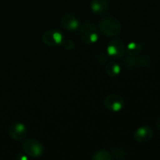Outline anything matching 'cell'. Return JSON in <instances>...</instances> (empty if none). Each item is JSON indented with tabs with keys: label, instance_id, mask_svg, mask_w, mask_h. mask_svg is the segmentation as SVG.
Segmentation results:
<instances>
[{
	"label": "cell",
	"instance_id": "cell-1",
	"mask_svg": "<svg viewBox=\"0 0 160 160\" xmlns=\"http://www.w3.org/2000/svg\"><path fill=\"white\" fill-rule=\"evenodd\" d=\"M121 23L116 17H104L98 23L99 31L107 37H115L121 31Z\"/></svg>",
	"mask_w": 160,
	"mask_h": 160
},
{
	"label": "cell",
	"instance_id": "cell-2",
	"mask_svg": "<svg viewBox=\"0 0 160 160\" xmlns=\"http://www.w3.org/2000/svg\"><path fill=\"white\" fill-rule=\"evenodd\" d=\"M123 63L127 68L138 70V69L148 68L151 67L152 59L150 56L145 55H134V56H126L123 58Z\"/></svg>",
	"mask_w": 160,
	"mask_h": 160
},
{
	"label": "cell",
	"instance_id": "cell-3",
	"mask_svg": "<svg viewBox=\"0 0 160 160\" xmlns=\"http://www.w3.org/2000/svg\"><path fill=\"white\" fill-rule=\"evenodd\" d=\"M80 38L88 45L95 43L98 40V28L92 23H84L79 27Z\"/></svg>",
	"mask_w": 160,
	"mask_h": 160
},
{
	"label": "cell",
	"instance_id": "cell-4",
	"mask_svg": "<svg viewBox=\"0 0 160 160\" xmlns=\"http://www.w3.org/2000/svg\"><path fill=\"white\" fill-rule=\"evenodd\" d=\"M22 149L30 157L38 158L44 153V147L40 142L34 138H28L22 143Z\"/></svg>",
	"mask_w": 160,
	"mask_h": 160
},
{
	"label": "cell",
	"instance_id": "cell-5",
	"mask_svg": "<svg viewBox=\"0 0 160 160\" xmlns=\"http://www.w3.org/2000/svg\"><path fill=\"white\" fill-rule=\"evenodd\" d=\"M42 42L50 47H56L62 44L63 37L62 33L57 30H48L43 34L42 37Z\"/></svg>",
	"mask_w": 160,
	"mask_h": 160
},
{
	"label": "cell",
	"instance_id": "cell-6",
	"mask_svg": "<svg viewBox=\"0 0 160 160\" xmlns=\"http://www.w3.org/2000/svg\"><path fill=\"white\" fill-rule=\"evenodd\" d=\"M104 106L111 112H120L124 106V99L117 94H111L105 98Z\"/></svg>",
	"mask_w": 160,
	"mask_h": 160
},
{
	"label": "cell",
	"instance_id": "cell-7",
	"mask_svg": "<svg viewBox=\"0 0 160 160\" xmlns=\"http://www.w3.org/2000/svg\"><path fill=\"white\" fill-rule=\"evenodd\" d=\"M107 54L114 59H122L125 53V46L120 40H112L107 45Z\"/></svg>",
	"mask_w": 160,
	"mask_h": 160
},
{
	"label": "cell",
	"instance_id": "cell-8",
	"mask_svg": "<svg viewBox=\"0 0 160 160\" xmlns=\"http://www.w3.org/2000/svg\"><path fill=\"white\" fill-rule=\"evenodd\" d=\"M28 134L27 127L20 122L12 123L9 128V137L14 141H22L25 138Z\"/></svg>",
	"mask_w": 160,
	"mask_h": 160
},
{
	"label": "cell",
	"instance_id": "cell-9",
	"mask_svg": "<svg viewBox=\"0 0 160 160\" xmlns=\"http://www.w3.org/2000/svg\"><path fill=\"white\" fill-rule=\"evenodd\" d=\"M153 131L148 126H142L138 128L134 133V139L138 143L147 142L152 138Z\"/></svg>",
	"mask_w": 160,
	"mask_h": 160
},
{
	"label": "cell",
	"instance_id": "cell-10",
	"mask_svg": "<svg viewBox=\"0 0 160 160\" xmlns=\"http://www.w3.org/2000/svg\"><path fill=\"white\" fill-rule=\"evenodd\" d=\"M61 26L69 31H75L80 27V22L73 14L67 13L62 17L60 20Z\"/></svg>",
	"mask_w": 160,
	"mask_h": 160
},
{
	"label": "cell",
	"instance_id": "cell-11",
	"mask_svg": "<svg viewBox=\"0 0 160 160\" xmlns=\"http://www.w3.org/2000/svg\"><path fill=\"white\" fill-rule=\"evenodd\" d=\"M91 10L96 15H104L109 9L108 0H92L90 4Z\"/></svg>",
	"mask_w": 160,
	"mask_h": 160
},
{
	"label": "cell",
	"instance_id": "cell-12",
	"mask_svg": "<svg viewBox=\"0 0 160 160\" xmlns=\"http://www.w3.org/2000/svg\"><path fill=\"white\" fill-rule=\"evenodd\" d=\"M105 71L106 74L109 77H117V75L120 74L121 71V67L115 61H110L107 62L105 66Z\"/></svg>",
	"mask_w": 160,
	"mask_h": 160
},
{
	"label": "cell",
	"instance_id": "cell-13",
	"mask_svg": "<svg viewBox=\"0 0 160 160\" xmlns=\"http://www.w3.org/2000/svg\"><path fill=\"white\" fill-rule=\"evenodd\" d=\"M92 159L93 160H111L113 159V156H112L111 152L108 151L106 149L98 150V151L95 152L92 156Z\"/></svg>",
	"mask_w": 160,
	"mask_h": 160
},
{
	"label": "cell",
	"instance_id": "cell-14",
	"mask_svg": "<svg viewBox=\"0 0 160 160\" xmlns=\"http://www.w3.org/2000/svg\"><path fill=\"white\" fill-rule=\"evenodd\" d=\"M142 49V46L141 44L138 42H131L126 47V51L129 56L138 55L141 52Z\"/></svg>",
	"mask_w": 160,
	"mask_h": 160
},
{
	"label": "cell",
	"instance_id": "cell-15",
	"mask_svg": "<svg viewBox=\"0 0 160 160\" xmlns=\"http://www.w3.org/2000/svg\"><path fill=\"white\" fill-rule=\"evenodd\" d=\"M111 153H112L113 159H126L128 156V152L123 147H114L112 150H111Z\"/></svg>",
	"mask_w": 160,
	"mask_h": 160
},
{
	"label": "cell",
	"instance_id": "cell-16",
	"mask_svg": "<svg viewBox=\"0 0 160 160\" xmlns=\"http://www.w3.org/2000/svg\"><path fill=\"white\" fill-rule=\"evenodd\" d=\"M62 45H63L65 49L68 50V51H71L75 48V43L72 40H70V39L67 41H63Z\"/></svg>",
	"mask_w": 160,
	"mask_h": 160
},
{
	"label": "cell",
	"instance_id": "cell-17",
	"mask_svg": "<svg viewBox=\"0 0 160 160\" xmlns=\"http://www.w3.org/2000/svg\"><path fill=\"white\" fill-rule=\"evenodd\" d=\"M108 60V58L106 56V55H105L104 53H101L98 56V61L101 63H106Z\"/></svg>",
	"mask_w": 160,
	"mask_h": 160
},
{
	"label": "cell",
	"instance_id": "cell-18",
	"mask_svg": "<svg viewBox=\"0 0 160 160\" xmlns=\"http://www.w3.org/2000/svg\"><path fill=\"white\" fill-rule=\"evenodd\" d=\"M156 127H157V128H159V129H160V117H159V118L157 119V120H156Z\"/></svg>",
	"mask_w": 160,
	"mask_h": 160
},
{
	"label": "cell",
	"instance_id": "cell-19",
	"mask_svg": "<svg viewBox=\"0 0 160 160\" xmlns=\"http://www.w3.org/2000/svg\"><path fill=\"white\" fill-rule=\"evenodd\" d=\"M159 22H160V13H159Z\"/></svg>",
	"mask_w": 160,
	"mask_h": 160
}]
</instances>
